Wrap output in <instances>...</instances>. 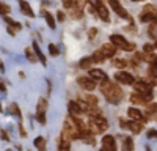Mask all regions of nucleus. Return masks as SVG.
I'll list each match as a JSON object with an SVG mask.
<instances>
[{"instance_id":"5701e85b","label":"nucleus","mask_w":157,"mask_h":151,"mask_svg":"<svg viewBox=\"0 0 157 151\" xmlns=\"http://www.w3.org/2000/svg\"><path fill=\"white\" fill-rule=\"evenodd\" d=\"M41 14L44 16V19H46V22H47V25L50 29H55L57 25H55V19H54V16L50 14L49 11H41Z\"/></svg>"},{"instance_id":"f257e3e1","label":"nucleus","mask_w":157,"mask_h":151,"mask_svg":"<svg viewBox=\"0 0 157 151\" xmlns=\"http://www.w3.org/2000/svg\"><path fill=\"white\" fill-rule=\"evenodd\" d=\"M101 91L104 95V98H105L110 104H118V103H121V99H123V90L120 87H118L115 82H110L109 79L107 80H104L101 83Z\"/></svg>"},{"instance_id":"473e14b6","label":"nucleus","mask_w":157,"mask_h":151,"mask_svg":"<svg viewBox=\"0 0 157 151\" xmlns=\"http://www.w3.org/2000/svg\"><path fill=\"white\" fill-rule=\"evenodd\" d=\"M47 110V101L44 98H39L38 101V107H36V112H46Z\"/></svg>"},{"instance_id":"58836bf2","label":"nucleus","mask_w":157,"mask_h":151,"mask_svg":"<svg viewBox=\"0 0 157 151\" xmlns=\"http://www.w3.org/2000/svg\"><path fill=\"white\" fill-rule=\"evenodd\" d=\"M146 135H148V138H152V140L155 138V140H157V131H155V129H149V131L146 132Z\"/></svg>"},{"instance_id":"c03bdc74","label":"nucleus","mask_w":157,"mask_h":151,"mask_svg":"<svg viewBox=\"0 0 157 151\" xmlns=\"http://www.w3.org/2000/svg\"><path fill=\"white\" fill-rule=\"evenodd\" d=\"M16 32H17V30H14L13 27H10V25H8V33H10V35H16Z\"/></svg>"},{"instance_id":"f3484780","label":"nucleus","mask_w":157,"mask_h":151,"mask_svg":"<svg viewBox=\"0 0 157 151\" xmlns=\"http://www.w3.org/2000/svg\"><path fill=\"white\" fill-rule=\"evenodd\" d=\"M145 117H146V118H149V120L157 121V103H151V104H148L146 115H145Z\"/></svg>"},{"instance_id":"2eb2a0df","label":"nucleus","mask_w":157,"mask_h":151,"mask_svg":"<svg viewBox=\"0 0 157 151\" xmlns=\"http://www.w3.org/2000/svg\"><path fill=\"white\" fill-rule=\"evenodd\" d=\"M130 103L132 104H137V106H145V104H148V99L143 96V95H140V93H132L130 95Z\"/></svg>"},{"instance_id":"9b49d317","label":"nucleus","mask_w":157,"mask_h":151,"mask_svg":"<svg viewBox=\"0 0 157 151\" xmlns=\"http://www.w3.org/2000/svg\"><path fill=\"white\" fill-rule=\"evenodd\" d=\"M68 112H69L71 117H80L83 113V109H82V106L78 104L77 101H69L68 103Z\"/></svg>"},{"instance_id":"6e6552de","label":"nucleus","mask_w":157,"mask_h":151,"mask_svg":"<svg viewBox=\"0 0 157 151\" xmlns=\"http://www.w3.org/2000/svg\"><path fill=\"white\" fill-rule=\"evenodd\" d=\"M115 80L120 82V83H124V85H134L135 83V77L132 74L126 72V71H118L115 74Z\"/></svg>"},{"instance_id":"4468645a","label":"nucleus","mask_w":157,"mask_h":151,"mask_svg":"<svg viewBox=\"0 0 157 151\" xmlns=\"http://www.w3.org/2000/svg\"><path fill=\"white\" fill-rule=\"evenodd\" d=\"M127 115H129L130 120H134V121H145L146 120V117L143 115L138 109H135V107H129L127 109Z\"/></svg>"},{"instance_id":"f704fd0d","label":"nucleus","mask_w":157,"mask_h":151,"mask_svg":"<svg viewBox=\"0 0 157 151\" xmlns=\"http://www.w3.org/2000/svg\"><path fill=\"white\" fill-rule=\"evenodd\" d=\"M8 13H11V8H10L6 3L0 2V14H2V16H6Z\"/></svg>"},{"instance_id":"423d86ee","label":"nucleus","mask_w":157,"mask_h":151,"mask_svg":"<svg viewBox=\"0 0 157 151\" xmlns=\"http://www.w3.org/2000/svg\"><path fill=\"white\" fill-rule=\"evenodd\" d=\"M109 5L112 6V10L116 13L120 17H123V19H129V21H132L130 19V16H129V13L126 11V8L120 3V0H109Z\"/></svg>"},{"instance_id":"7c9ffc66","label":"nucleus","mask_w":157,"mask_h":151,"mask_svg":"<svg viewBox=\"0 0 157 151\" xmlns=\"http://www.w3.org/2000/svg\"><path fill=\"white\" fill-rule=\"evenodd\" d=\"M25 57H27L32 63H36V61L39 60V58H38V55L35 54V50H32V49H29V47L25 49Z\"/></svg>"},{"instance_id":"20e7f679","label":"nucleus","mask_w":157,"mask_h":151,"mask_svg":"<svg viewBox=\"0 0 157 151\" xmlns=\"http://www.w3.org/2000/svg\"><path fill=\"white\" fill-rule=\"evenodd\" d=\"M141 22H155L157 21V8L154 5H145L140 14Z\"/></svg>"},{"instance_id":"e433bc0d","label":"nucleus","mask_w":157,"mask_h":151,"mask_svg":"<svg viewBox=\"0 0 157 151\" xmlns=\"http://www.w3.org/2000/svg\"><path fill=\"white\" fill-rule=\"evenodd\" d=\"M154 44H145L143 46V50H145V54H152L154 52Z\"/></svg>"},{"instance_id":"1a4fd4ad","label":"nucleus","mask_w":157,"mask_h":151,"mask_svg":"<svg viewBox=\"0 0 157 151\" xmlns=\"http://www.w3.org/2000/svg\"><path fill=\"white\" fill-rule=\"evenodd\" d=\"M77 83L80 85L83 90H86V91H93L96 88V80L91 79L90 76H80V77L77 79Z\"/></svg>"},{"instance_id":"c85d7f7f","label":"nucleus","mask_w":157,"mask_h":151,"mask_svg":"<svg viewBox=\"0 0 157 151\" xmlns=\"http://www.w3.org/2000/svg\"><path fill=\"white\" fill-rule=\"evenodd\" d=\"M127 65H129V63H127L124 58H115V60H113V66L118 68V69H124Z\"/></svg>"},{"instance_id":"4be33fe9","label":"nucleus","mask_w":157,"mask_h":151,"mask_svg":"<svg viewBox=\"0 0 157 151\" xmlns=\"http://www.w3.org/2000/svg\"><path fill=\"white\" fill-rule=\"evenodd\" d=\"M93 63H96L93 57H85V58H82V60H80V63H78V66H80L82 69H91V66H93Z\"/></svg>"},{"instance_id":"cd10ccee","label":"nucleus","mask_w":157,"mask_h":151,"mask_svg":"<svg viewBox=\"0 0 157 151\" xmlns=\"http://www.w3.org/2000/svg\"><path fill=\"white\" fill-rule=\"evenodd\" d=\"M148 35L152 38V40H157V21L155 22H151L149 29H148Z\"/></svg>"},{"instance_id":"c9c22d12","label":"nucleus","mask_w":157,"mask_h":151,"mask_svg":"<svg viewBox=\"0 0 157 151\" xmlns=\"http://www.w3.org/2000/svg\"><path fill=\"white\" fill-rule=\"evenodd\" d=\"M49 54H50L52 57H57V55L60 54V50H58V47H57L55 44H49Z\"/></svg>"},{"instance_id":"4c0bfd02","label":"nucleus","mask_w":157,"mask_h":151,"mask_svg":"<svg viewBox=\"0 0 157 151\" xmlns=\"http://www.w3.org/2000/svg\"><path fill=\"white\" fill-rule=\"evenodd\" d=\"M71 16H72L74 19H80V17L83 16V13H82V10H77V8H75V10L72 11V14H71Z\"/></svg>"},{"instance_id":"603ef678","label":"nucleus","mask_w":157,"mask_h":151,"mask_svg":"<svg viewBox=\"0 0 157 151\" xmlns=\"http://www.w3.org/2000/svg\"><path fill=\"white\" fill-rule=\"evenodd\" d=\"M6 151H11V149H6Z\"/></svg>"},{"instance_id":"f8f14e48","label":"nucleus","mask_w":157,"mask_h":151,"mask_svg":"<svg viewBox=\"0 0 157 151\" xmlns=\"http://www.w3.org/2000/svg\"><path fill=\"white\" fill-rule=\"evenodd\" d=\"M99 50H101V54L105 58H112L116 54V46H113L112 43H107V44H102Z\"/></svg>"},{"instance_id":"6ab92c4d","label":"nucleus","mask_w":157,"mask_h":151,"mask_svg":"<svg viewBox=\"0 0 157 151\" xmlns=\"http://www.w3.org/2000/svg\"><path fill=\"white\" fill-rule=\"evenodd\" d=\"M80 140H82L83 143H86V145H94V143H96L94 138H93V132H91L90 129L80 134Z\"/></svg>"},{"instance_id":"a18cd8bd","label":"nucleus","mask_w":157,"mask_h":151,"mask_svg":"<svg viewBox=\"0 0 157 151\" xmlns=\"http://www.w3.org/2000/svg\"><path fill=\"white\" fill-rule=\"evenodd\" d=\"M0 91H6V87H5V83H0Z\"/></svg>"},{"instance_id":"c756f323","label":"nucleus","mask_w":157,"mask_h":151,"mask_svg":"<svg viewBox=\"0 0 157 151\" xmlns=\"http://www.w3.org/2000/svg\"><path fill=\"white\" fill-rule=\"evenodd\" d=\"M85 103H86L90 107H98V98L93 96V95H86V96H85Z\"/></svg>"},{"instance_id":"393cba45","label":"nucleus","mask_w":157,"mask_h":151,"mask_svg":"<svg viewBox=\"0 0 157 151\" xmlns=\"http://www.w3.org/2000/svg\"><path fill=\"white\" fill-rule=\"evenodd\" d=\"M148 76H149V79H151L152 83L157 82V66H155V65H149V68H148Z\"/></svg>"},{"instance_id":"37998d69","label":"nucleus","mask_w":157,"mask_h":151,"mask_svg":"<svg viewBox=\"0 0 157 151\" xmlns=\"http://www.w3.org/2000/svg\"><path fill=\"white\" fill-rule=\"evenodd\" d=\"M19 132H21V135H22V137L27 135V132H25V129H24V126H22V124H19Z\"/></svg>"},{"instance_id":"2f4dec72","label":"nucleus","mask_w":157,"mask_h":151,"mask_svg":"<svg viewBox=\"0 0 157 151\" xmlns=\"http://www.w3.org/2000/svg\"><path fill=\"white\" fill-rule=\"evenodd\" d=\"M5 22H6V24H10V27H13L14 30H21V29H22V25H21L17 21L11 19V17H8V16H5Z\"/></svg>"},{"instance_id":"a211bd4d","label":"nucleus","mask_w":157,"mask_h":151,"mask_svg":"<svg viewBox=\"0 0 157 151\" xmlns=\"http://www.w3.org/2000/svg\"><path fill=\"white\" fill-rule=\"evenodd\" d=\"M137 57L140 58V60H145V61H148L149 65H155L157 66V55L152 52V54H137Z\"/></svg>"},{"instance_id":"72a5a7b5","label":"nucleus","mask_w":157,"mask_h":151,"mask_svg":"<svg viewBox=\"0 0 157 151\" xmlns=\"http://www.w3.org/2000/svg\"><path fill=\"white\" fill-rule=\"evenodd\" d=\"M36 121L41 123V126L46 124V112H36Z\"/></svg>"},{"instance_id":"49530a36","label":"nucleus","mask_w":157,"mask_h":151,"mask_svg":"<svg viewBox=\"0 0 157 151\" xmlns=\"http://www.w3.org/2000/svg\"><path fill=\"white\" fill-rule=\"evenodd\" d=\"M0 69H2V71H5V66H3V63H2V61H0Z\"/></svg>"},{"instance_id":"b1692460","label":"nucleus","mask_w":157,"mask_h":151,"mask_svg":"<svg viewBox=\"0 0 157 151\" xmlns=\"http://www.w3.org/2000/svg\"><path fill=\"white\" fill-rule=\"evenodd\" d=\"M33 50H35V54L38 55V58L41 60V63H43V65L46 66V63H47V60H46V55H44V54L41 52V49H39V44H38L36 41L33 43Z\"/></svg>"},{"instance_id":"412c9836","label":"nucleus","mask_w":157,"mask_h":151,"mask_svg":"<svg viewBox=\"0 0 157 151\" xmlns=\"http://www.w3.org/2000/svg\"><path fill=\"white\" fill-rule=\"evenodd\" d=\"M96 11H98V14H99V17H101L102 21H105V22H109V21H110V14H109V10H107L105 6H104L102 3H101V5L98 6V10H96Z\"/></svg>"},{"instance_id":"bb28decb","label":"nucleus","mask_w":157,"mask_h":151,"mask_svg":"<svg viewBox=\"0 0 157 151\" xmlns=\"http://www.w3.org/2000/svg\"><path fill=\"white\" fill-rule=\"evenodd\" d=\"M8 110H10V113L16 115L17 118H21V117H22V115H21V109H19V106H17V104H14V103H11V104L8 106Z\"/></svg>"},{"instance_id":"7ed1b4c3","label":"nucleus","mask_w":157,"mask_h":151,"mask_svg":"<svg viewBox=\"0 0 157 151\" xmlns=\"http://www.w3.org/2000/svg\"><path fill=\"white\" fill-rule=\"evenodd\" d=\"M110 43L113 44V46H116V49H121V50H134L135 49V46L132 44V43H129L124 36H121V35H112L110 36Z\"/></svg>"},{"instance_id":"a19ab883","label":"nucleus","mask_w":157,"mask_h":151,"mask_svg":"<svg viewBox=\"0 0 157 151\" xmlns=\"http://www.w3.org/2000/svg\"><path fill=\"white\" fill-rule=\"evenodd\" d=\"M96 35H98V30H96V29H91V30L88 32V38H90V40H94Z\"/></svg>"},{"instance_id":"ddd939ff","label":"nucleus","mask_w":157,"mask_h":151,"mask_svg":"<svg viewBox=\"0 0 157 151\" xmlns=\"http://www.w3.org/2000/svg\"><path fill=\"white\" fill-rule=\"evenodd\" d=\"M88 76L91 79H94V80H107V74H105V71H102V69H99V68H91L90 69V72H88Z\"/></svg>"},{"instance_id":"dca6fc26","label":"nucleus","mask_w":157,"mask_h":151,"mask_svg":"<svg viewBox=\"0 0 157 151\" xmlns=\"http://www.w3.org/2000/svg\"><path fill=\"white\" fill-rule=\"evenodd\" d=\"M19 6H21V13L25 16H29V17H35V13L32 10V6L25 2V0H19Z\"/></svg>"},{"instance_id":"aec40b11","label":"nucleus","mask_w":157,"mask_h":151,"mask_svg":"<svg viewBox=\"0 0 157 151\" xmlns=\"http://www.w3.org/2000/svg\"><path fill=\"white\" fill-rule=\"evenodd\" d=\"M121 142H123L121 151H134V140L130 137H121Z\"/></svg>"},{"instance_id":"79ce46f5","label":"nucleus","mask_w":157,"mask_h":151,"mask_svg":"<svg viewBox=\"0 0 157 151\" xmlns=\"http://www.w3.org/2000/svg\"><path fill=\"white\" fill-rule=\"evenodd\" d=\"M57 19H58L60 22H63V21H64V13H63V11H58V14H57Z\"/></svg>"},{"instance_id":"09e8293b","label":"nucleus","mask_w":157,"mask_h":151,"mask_svg":"<svg viewBox=\"0 0 157 151\" xmlns=\"http://www.w3.org/2000/svg\"><path fill=\"white\" fill-rule=\"evenodd\" d=\"M132 2H140V0H132Z\"/></svg>"},{"instance_id":"a878e982","label":"nucleus","mask_w":157,"mask_h":151,"mask_svg":"<svg viewBox=\"0 0 157 151\" xmlns=\"http://www.w3.org/2000/svg\"><path fill=\"white\" fill-rule=\"evenodd\" d=\"M35 146L39 149V151H46V138L44 137H36L35 138Z\"/></svg>"},{"instance_id":"ea45409f","label":"nucleus","mask_w":157,"mask_h":151,"mask_svg":"<svg viewBox=\"0 0 157 151\" xmlns=\"http://www.w3.org/2000/svg\"><path fill=\"white\" fill-rule=\"evenodd\" d=\"M0 137H2V140H5V142H10V135H8V132L6 131H0Z\"/></svg>"},{"instance_id":"0eeeda50","label":"nucleus","mask_w":157,"mask_h":151,"mask_svg":"<svg viewBox=\"0 0 157 151\" xmlns=\"http://www.w3.org/2000/svg\"><path fill=\"white\" fill-rule=\"evenodd\" d=\"M121 128H126V129H129L132 134H140L141 131H143V121H134V120H130V121H124V120H121Z\"/></svg>"},{"instance_id":"8fccbe9b","label":"nucleus","mask_w":157,"mask_h":151,"mask_svg":"<svg viewBox=\"0 0 157 151\" xmlns=\"http://www.w3.org/2000/svg\"><path fill=\"white\" fill-rule=\"evenodd\" d=\"M154 46H155V47H157V41H155V44H154Z\"/></svg>"},{"instance_id":"de8ad7c7","label":"nucleus","mask_w":157,"mask_h":151,"mask_svg":"<svg viewBox=\"0 0 157 151\" xmlns=\"http://www.w3.org/2000/svg\"><path fill=\"white\" fill-rule=\"evenodd\" d=\"M0 112H2V104H0Z\"/></svg>"},{"instance_id":"9d476101","label":"nucleus","mask_w":157,"mask_h":151,"mask_svg":"<svg viewBox=\"0 0 157 151\" xmlns=\"http://www.w3.org/2000/svg\"><path fill=\"white\" fill-rule=\"evenodd\" d=\"M102 148L105 151H118L115 137L113 135H104V138H102Z\"/></svg>"},{"instance_id":"f03ea898","label":"nucleus","mask_w":157,"mask_h":151,"mask_svg":"<svg viewBox=\"0 0 157 151\" xmlns=\"http://www.w3.org/2000/svg\"><path fill=\"white\" fill-rule=\"evenodd\" d=\"M88 129L93 134H102L105 129H109V121L104 118L102 115L91 117L90 121H88Z\"/></svg>"},{"instance_id":"39448f33","label":"nucleus","mask_w":157,"mask_h":151,"mask_svg":"<svg viewBox=\"0 0 157 151\" xmlns=\"http://www.w3.org/2000/svg\"><path fill=\"white\" fill-rule=\"evenodd\" d=\"M134 88H135V91H137V93L143 95V96L148 99V103L152 99V88H151V85L146 83L145 80H138V82H135V83H134Z\"/></svg>"},{"instance_id":"3c124183","label":"nucleus","mask_w":157,"mask_h":151,"mask_svg":"<svg viewBox=\"0 0 157 151\" xmlns=\"http://www.w3.org/2000/svg\"><path fill=\"white\" fill-rule=\"evenodd\" d=\"M101 151H105V149H104V148H102V149H101Z\"/></svg>"}]
</instances>
